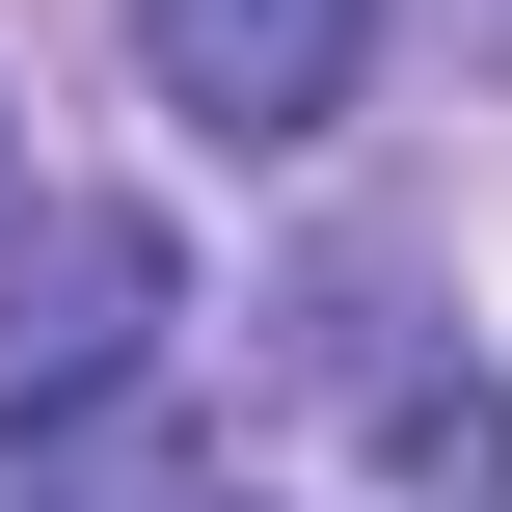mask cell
I'll return each instance as SVG.
<instances>
[{"label":"cell","instance_id":"obj_1","mask_svg":"<svg viewBox=\"0 0 512 512\" xmlns=\"http://www.w3.org/2000/svg\"><path fill=\"white\" fill-rule=\"evenodd\" d=\"M135 81H162L216 162H297V135L378 81V0H135Z\"/></svg>","mask_w":512,"mask_h":512},{"label":"cell","instance_id":"obj_2","mask_svg":"<svg viewBox=\"0 0 512 512\" xmlns=\"http://www.w3.org/2000/svg\"><path fill=\"white\" fill-rule=\"evenodd\" d=\"M162 512H216V486H162Z\"/></svg>","mask_w":512,"mask_h":512}]
</instances>
